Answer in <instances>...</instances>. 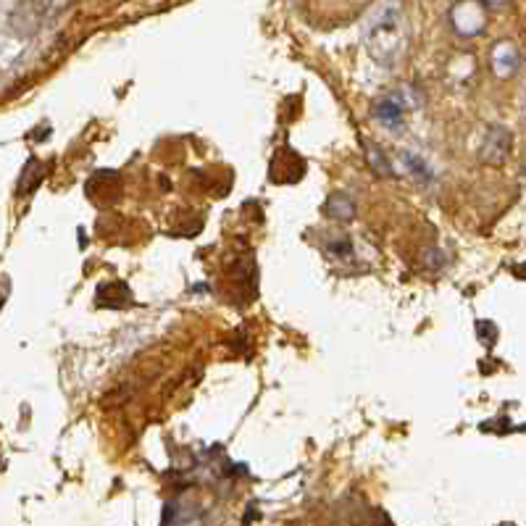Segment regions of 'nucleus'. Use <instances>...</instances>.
Listing matches in <instances>:
<instances>
[{
    "label": "nucleus",
    "instance_id": "1",
    "mask_svg": "<svg viewBox=\"0 0 526 526\" xmlns=\"http://www.w3.org/2000/svg\"><path fill=\"white\" fill-rule=\"evenodd\" d=\"M368 51L371 56L384 63V66H392L398 56L403 53V37H401V16L398 11H387L382 13V19L371 27L368 32Z\"/></svg>",
    "mask_w": 526,
    "mask_h": 526
},
{
    "label": "nucleus",
    "instance_id": "2",
    "mask_svg": "<svg viewBox=\"0 0 526 526\" xmlns=\"http://www.w3.org/2000/svg\"><path fill=\"white\" fill-rule=\"evenodd\" d=\"M450 21L456 27L458 35H479L487 24V11L479 0H461L456 3V8L450 11Z\"/></svg>",
    "mask_w": 526,
    "mask_h": 526
},
{
    "label": "nucleus",
    "instance_id": "3",
    "mask_svg": "<svg viewBox=\"0 0 526 526\" xmlns=\"http://www.w3.org/2000/svg\"><path fill=\"white\" fill-rule=\"evenodd\" d=\"M305 174V161L297 156V150H293L290 145L279 148L271 158V172L269 179L277 184H293L297 179H303Z\"/></svg>",
    "mask_w": 526,
    "mask_h": 526
},
{
    "label": "nucleus",
    "instance_id": "4",
    "mask_svg": "<svg viewBox=\"0 0 526 526\" xmlns=\"http://www.w3.org/2000/svg\"><path fill=\"white\" fill-rule=\"evenodd\" d=\"M48 0H21L13 11V27L19 32H32L40 24V16L45 13Z\"/></svg>",
    "mask_w": 526,
    "mask_h": 526
},
{
    "label": "nucleus",
    "instance_id": "5",
    "mask_svg": "<svg viewBox=\"0 0 526 526\" xmlns=\"http://www.w3.org/2000/svg\"><path fill=\"white\" fill-rule=\"evenodd\" d=\"M511 150V134L503 126H492L484 142V158L492 164H503Z\"/></svg>",
    "mask_w": 526,
    "mask_h": 526
},
{
    "label": "nucleus",
    "instance_id": "6",
    "mask_svg": "<svg viewBox=\"0 0 526 526\" xmlns=\"http://www.w3.org/2000/svg\"><path fill=\"white\" fill-rule=\"evenodd\" d=\"M132 303V293L124 282H109L98 287V305H109V308H124Z\"/></svg>",
    "mask_w": 526,
    "mask_h": 526
},
{
    "label": "nucleus",
    "instance_id": "7",
    "mask_svg": "<svg viewBox=\"0 0 526 526\" xmlns=\"http://www.w3.org/2000/svg\"><path fill=\"white\" fill-rule=\"evenodd\" d=\"M492 66L500 77H511L519 66V51L511 43H500L492 53Z\"/></svg>",
    "mask_w": 526,
    "mask_h": 526
},
{
    "label": "nucleus",
    "instance_id": "8",
    "mask_svg": "<svg viewBox=\"0 0 526 526\" xmlns=\"http://www.w3.org/2000/svg\"><path fill=\"white\" fill-rule=\"evenodd\" d=\"M324 214H327L329 219H337V222H351V219H355V203H352L345 192H335V195L327 200Z\"/></svg>",
    "mask_w": 526,
    "mask_h": 526
},
{
    "label": "nucleus",
    "instance_id": "9",
    "mask_svg": "<svg viewBox=\"0 0 526 526\" xmlns=\"http://www.w3.org/2000/svg\"><path fill=\"white\" fill-rule=\"evenodd\" d=\"M43 176H45V166H43L37 158H29V161H27V169H24V174H21V182H19V195H29V192L40 184Z\"/></svg>",
    "mask_w": 526,
    "mask_h": 526
},
{
    "label": "nucleus",
    "instance_id": "10",
    "mask_svg": "<svg viewBox=\"0 0 526 526\" xmlns=\"http://www.w3.org/2000/svg\"><path fill=\"white\" fill-rule=\"evenodd\" d=\"M376 117L382 118L384 124H390V126H398L403 121V103L398 98H384L376 106Z\"/></svg>",
    "mask_w": 526,
    "mask_h": 526
},
{
    "label": "nucleus",
    "instance_id": "11",
    "mask_svg": "<svg viewBox=\"0 0 526 526\" xmlns=\"http://www.w3.org/2000/svg\"><path fill=\"white\" fill-rule=\"evenodd\" d=\"M327 253L329 255H351L352 253V242L348 234H335L329 242H327Z\"/></svg>",
    "mask_w": 526,
    "mask_h": 526
},
{
    "label": "nucleus",
    "instance_id": "12",
    "mask_svg": "<svg viewBox=\"0 0 526 526\" xmlns=\"http://www.w3.org/2000/svg\"><path fill=\"white\" fill-rule=\"evenodd\" d=\"M366 156H368V161H371V166L379 172V174L390 176L392 174V166H390V161L384 158V153L379 150V148H374V145H368V150H366Z\"/></svg>",
    "mask_w": 526,
    "mask_h": 526
},
{
    "label": "nucleus",
    "instance_id": "13",
    "mask_svg": "<svg viewBox=\"0 0 526 526\" xmlns=\"http://www.w3.org/2000/svg\"><path fill=\"white\" fill-rule=\"evenodd\" d=\"M476 335L484 345H495L498 343V327L492 321H476Z\"/></svg>",
    "mask_w": 526,
    "mask_h": 526
},
{
    "label": "nucleus",
    "instance_id": "14",
    "mask_svg": "<svg viewBox=\"0 0 526 526\" xmlns=\"http://www.w3.org/2000/svg\"><path fill=\"white\" fill-rule=\"evenodd\" d=\"M403 161H406V166L410 169V174L413 176H418V179H429V169H426V164L418 158V156H413V153H406L403 156Z\"/></svg>",
    "mask_w": 526,
    "mask_h": 526
},
{
    "label": "nucleus",
    "instance_id": "15",
    "mask_svg": "<svg viewBox=\"0 0 526 526\" xmlns=\"http://www.w3.org/2000/svg\"><path fill=\"white\" fill-rule=\"evenodd\" d=\"M487 3H495V5H503V3H508V0H487Z\"/></svg>",
    "mask_w": 526,
    "mask_h": 526
},
{
    "label": "nucleus",
    "instance_id": "16",
    "mask_svg": "<svg viewBox=\"0 0 526 526\" xmlns=\"http://www.w3.org/2000/svg\"><path fill=\"white\" fill-rule=\"evenodd\" d=\"M0 308H3V297H0Z\"/></svg>",
    "mask_w": 526,
    "mask_h": 526
}]
</instances>
